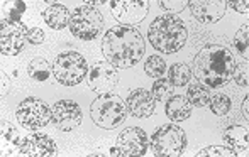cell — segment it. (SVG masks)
Here are the masks:
<instances>
[{"label":"cell","mask_w":249,"mask_h":157,"mask_svg":"<svg viewBox=\"0 0 249 157\" xmlns=\"http://www.w3.org/2000/svg\"><path fill=\"white\" fill-rule=\"evenodd\" d=\"M20 137H22V135H20V132L17 130L12 124H9V122H2V139H3V141L9 142L12 147L17 149Z\"/></svg>","instance_id":"obj_28"},{"label":"cell","mask_w":249,"mask_h":157,"mask_svg":"<svg viewBox=\"0 0 249 157\" xmlns=\"http://www.w3.org/2000/svg\"><path fill=\"white\" fill-rule=\"evenodd\" d=\"M17 152L31 157H50L58 152V145L51 137L44 134H29L20 137Z\"/></svg>","instance_id":"obj_14"},{"label":"cell","mask_w":249,"mask_h":157,"mask_svg":"<svg viewBox=\"0 0 249 157\" xmlns=\"http://www.w3.org/2000/svg\"><path fill=\"white\" fill-rule=\"evenodd\" d=\"M29 43V29L24 22L0 20V51L5 56H16Z\"/></svg>","instance_id":"obj_9"},{"label":"cell","mask_w":249,"mask_h":157,"mask_svg":"<svg viewBox=\"0 0 249 157\" xmlns=\"http://www.w3.org/2000/svg\"><path fill=\"white\" fill-rule=\"evenodd\" d=\"M17 122L27 130H39L53 120V110L44 100L29 96L17 107Z\"/></svg>","instance_id":"obj_8"},{"label":"cell","mask_w":249,"mask_h":157,"mask_svg":"<svg viewBox=\"0 0 249 157\" xmlns=\"http://www.w3.org/2000/svg\"><path fill=\"white\" fill-rule=\"evenodd\" d=\"M153 154L161 157H178L187 147V135L177 124H166L153 134L149 142Z\"/></svg>","instance_id":"obj_6"},{"label":"cell","mask_w":249,"mask_h":157,"mask_svg":"<svg viewBox=\"0 0 249 157\" xmlns=\"http://www.w3.org/2000/svg\"><path fill=\"white\" fill-rule=\"evenodd\" d=\"M168 79L173 86H187L192 81V68L185 63H177L168 69Z\"/></svg>","instance_id":"obj_21"},{"label":"cell","mask_w":249,"mask_h":157,"mask_svg":"<svg viewBox=\"0 0 249 157\" xmlns=\"http://www.w3.org/2000/svg\"><path fill=\"white\" fill-rule=\"evenodd\" d=\"M89 75V63L80 52L65 51L53 63V76L63 86H75Z\"/></svg>","instance_id":"obj_5"},{"label":"cell","mask_w":249,"mask_h":157,"mask_svg":"<svg viewBox=\"0 0 249 157\" xmlns=\"http://www.w3.org/2000/svg\"><path fill=\"white\" fill-rule=\"evenodd\" d=\"M234 47H236V51L239 52L243 58H248L249 56V27H248V24L243 26L236 32V36H234Z\"/></svg>","instance_id":"obj_26"},{"label":"cell","mask_w":249,"mask_h":157,"mask_svg":"<svg viewBox=\"0 0 249 157\" xmlns=\"http://www.w3.org/2000/svg\"><path fill=\"white\" fill-rule=\"evenodd\" d=\"M144 71L149 78H163V75L166 73V63L160 56H149L144 63Z\"/></svg>","instance_id":"obj_25"},{"label":"cell","mask_w":249,"mask_h":157,"mask_svg":"<svg viewBox=\"0 0 249 157\" xmlns=\"http://www.w3.org/2000/svg\"><path fill=\"white\" fill-rule=\"evenodd\" d=\"M148 134L139 127H127L119 134L117 144L110 149V156L115 157H141L148 152Z\"/></svg>","instance_id":"obj_10"},{"label":"cell","mask_w":249,"mask_h":157,"mask_svg":"<svg viewBox=\"0 0 249 157\" xmlns=\"http://www.w3.org/2000/svg\"><path fill=\"white\" fill-rule=\"evenodd\" d=\"M224 142L236 151H248L249 149V132L243 125H229L224 130Z\"/></svg>","instance_id":"obj_19"},{"label":"cell","mask_w":249,"mask_h":157,"mask_svg":"<svg viewBox=\"0 0 249 157\" xmlns=\"http://www.w3.org/2000/svg\"><path fill=\"white\" fill-rule=\"evenodd\" d=\"M207 107H210V110H212V113L219 115V117H222V115H227L231 110V107H232V103H231V98L226 95V93H215V95L210 96L209 100V105Z\"/></svg>","instance_id":"obj_24"},{"label":"cell","mask_w":249,"mask_h":157,"mask_svg":"<svg viewBox=\"0 0 249 157\" xmlns=\"http://www.w3.org/2000/svg\"><path fill=\"white\" fill-rule=\"evenodd\" d=\"M82 108L73 100H59L53 107V124L61 132H71L82 125Z\"/></svg>","instance_id":"obj_12"},{"label":"cell","mask_w":249,"mask_h":157,"mask_svg":"<svg viewBox=\"0 0 249 157\" xmlns=\"http://www.w3.org/2000/svg\"><path fill=\"white\" fill-rule=\"evenodd\" d=\"M151 95L156 102H166L171 95H173V83L168 78H158L153 83V90H151Z\"/></svg>","instance_id":"obj_23"},{"label":"cell","mask_w":249,"mask_h":157,"mask_svg":"<svg viewBox=\"0 0 249 157\" xmlns=\"http://www.w3.org/2000/svg\"><path fill=\"white\" fill-rule=\"evenodd\" d=\"M164 103H166V107H164L166 117L173 122L187 120V118H190L192 110H194V105L185 95H171Z\"/></svg>","instance_id":"obj_17"},{"label":"cell","mask_w":249,"mask_h":157,"mask_svg":"<svg viewBox=\"0 0 249 157\" xmlns=\"http://www.w3.org/2000/svg\"><path fill=\"white\" fill-rule=\"evenodd\" d=\"M27 73L36 81H46L53 73V64H50L44 58H36L27 64Z\"/></svg>","instance_id":"obj_22"},{"label":"cell","mask_w":249,"mask_h":157,"mask_svg":"<svg viewBox=\"0 0 249 157\" xmlns=\"http://www.w3.org/2000/svg\"><path fill=\"white\" fill-rule=\"evenodd\" d=\"M24 10H26V3H24L22 0H17V2H14V3H12V7L9 9V16H7L5 19L16 20V22H19V20H20V16L24 14Z\"/></svg>","instance_id":"obj_31"},{"label":"cell","mask_w":249,"mask_h":157,"mask_svg":"<svg viewBox=\"0 0 249 157\" xmlns=\"http://www.w3.org/2000/svg\"><path fill=\"white\" fill-rule=\"evenodd\" d=\"M234 7V10L239 14H248L249 12V3L243 2V0H237V2H227V7Z\"/></svg>","instance_id":"obj_33"},{"label":"cell","mask_w":249,"mask_h":157,"mask_svg":"<svg viewBox=\"0 0 249 157\" xmlns=\"http://www.w3.org/2000/svg\"><path fill=\"white\" fill-rule=\"evenodd\" d=\"M43 19L51 29H65V27H70V19H71V14L61 3H51L46 10L43 12Z\"/></svg>","instance_id":"obj_18"},{"label":"cell","mask_w":249,"mask_h":157,"mask_svg":"<svg viewBox=\"0 0 249 157\" xmlns=\"http://www.w3.org/2000/svg\"><path fill=\"white\" fill-rule=\"evenodd\" d=\"M102 52L107 63L115 68H132L142 59L146 44L136 27L117 26L105 32L102 39Z\"/></svg>","instance_id":"obj_1"},{"label":"cell","mask_w":249,"mask_h":157,"mask_svg":"<svg viewBox=\"0 0 249 157\" xmlns=\"http://www.w3.org/2000/svg\"><path fill=\"white\" fill-rule=\"evenodd\" d=\"M10 92V79L7 75H2V96L9 95Z\"/></svg>","instance_id":"obj_34"},{"label":"cell","mask_w":249,"mask_h":157,"mask_svg":"<svg viewBox=\"0 0 249 157\" xmlns=\"http://www.w3.org/2000/svg\"><path fill=\"white\" fill-rule=\"evenodd\" d=\"M127 113H131L136 118H148L156 110V100L153 98L151 92L144 88H136L129 93L125 100Z\"/></svg>","instance_id":"obj_16"},{"label":"cell","mask_w":249,"mask_h":157,"mask_svg":"<svg viewBox=\"0 0 249 157\" xmlns=\"http://www.w3.org/2000/svg\"><path fill=\"white\" fill-rule=\"evenodd\" d=\"M104 27V17L97 7H92L89 3L76 7L71 12L70 19V31L75 37L83 41L95 39Z\"/></svg>","instance_id":"obj_7"},{"label":"cell","mask_w":249,"mask_h":157,"mask_svg":"<svg viewBox=\"0 0 249 157\" xmlns=\"http://www.w3.org/2000/svg\"><path fill=\"white\" fill-rule=\"evenodd\" d=\"M160 5L166 9L168 12L177 16V12H181L185 7H188V2H185V0H166V2H160Z\"/></svg>","instance_id":"obj_30"},{"label":"cell","mask_w":249,"mask_h":157,"mask_svg":"<svg viewBox=\"0 0 249 157\" xmlns=\"http://www.w3.org/2000/svg\"><path fill=\"white\" fill-rule=\"evenodd\" d=\"M241 110H243L244 118H248L249 120V96H244L243 105H241Z\"/></svg>","instance_id":"obj_35"},{"label":"cell","mask_w":249,"mask_h":157,"mask_svg":"<svg viewBox=\"0 0 249 157\" xmlns=\"http://www.w3.org/2000/svg\"><path fill=\"white\" fill-rule=\"evenodd\" d=\"M236 59L229 47L222 44H207L194 59V75L209 88H220L232 79Z\"/></svg>","instance_id":"obj_2"},{"label":"cell","mask_w":249,"mask_h":157,"mask_svg":"<svg viewBox=\"0 0 249 157\" xmlns=\"http://www.w3.org/2000/svg\"><path fill=\"white\" fill-rule=\"evenodd\" d=\"M87 83L90 90L97 93H110L119 83V69L110 63H97L87 75Z\"/></svg>","instance_id":"obj_13"},{"label":"cell","mask_w":249,"mask_h":157,"mask_svg":"<svg viewBox=\"0 0 249 157\" xmlns=\"http://www.w3.org/2000/svg\"><path fill=\"white\" fill-rule=\"evenodd\" d=\"M232 78L236 81V85L239 86H248L249 85V66L248 63H241V64H236L232 73Z\"/></svg>","instance_id":"obj_29"},{"label":"cell","mask_w":249,"mask_h":157,"mask_svg":"<svg viewBox=\"0 0 249 157\" xmlns=\"http://www.w3.org/2000/svg\"><path fill=\"white\" fill-rule=\"evenodd\" d=\"M90 117L100 128L110 130L124 124L127 117V107L124 100L115 93H102L90 107Z\"/></svg>","instance_id":"obj_4"},{"label":"cell","mask_w":249,"mask_h":157,"mask_svg":"<svg viewBox=\"0 0 249 157\" xmlns=\"http://www.w3.org/2000/svg\"><path fill=\"white\" fill-rule=\"evenodd\" d=\"M29 43L31 44H43L44 43V32L39 27H33L29 31Z\"/></svg>","instance_id":"obj_32"},{"label":"cell","mask_w":249,"mask_h":157,"mask_svg":"<svg viewBox=\"0 0 249 157\" xmlns=\"http://www.w3.org/2000/svg\"><path fill=\"white\" fill-rule=\"evenodd\" d=\"M210 96H212L210 88L203 85V83H200V81L188 83L187 98L190 100V103L194 105V107H207V105H209Z\"/></svg>","instance_id":"obj_20"},{"label":"cell","mask_w":249,"mask_h":157,"mask_svg":"<svg viewBox=\"0 0 249 157\" xmlns=\"http://www.w3.org/2000/svg\"><path fill=\"white\" fill-rule=\"evenodd\" d=\"M108 5H110L114 19L119 20L122 26L129 27L142 22L149 9V2L146 0H114Z\"/></svg>","instance_id":"obj_11"},{"label":"cell","mask_w":249,"mask_h":157,"mask_svg":"<svg viewBox=\"0 0 249 157\" xmlns=\"http://www.w3.org/2000/svg\"><path fill=\"white\" fill-rule=\"evenodd\" d=\"M148 39L156 51L175 54L187 44L188 32L180 17L175 14H163L149 26Z\"/></svg>","instance_id":"obj_3"},{"label":"cell","mask_w":249,"mask_h":157,"mask_svg":"<svg viewBox=\"0 0 249 157\" xmlns=\"http://www.w3.org/2000/svg\"><path fill=\"white\" fill-rule=\"evenodd\" d=\"M209 156V157H236L237 151L232 147H226V145H210L198 152V157Z\"/></svg>","instance_id":"obj_27"},{"label":"cell","mask_w":249,"mask_h":157,"mask_svg":"<svg viewBox=\"0 0 249 157\" xmlns=\"http://www.w3.org/2000/svg\"><path fill=\"white\" fill-rule=\"evenodd\" d=\"M194 19L200 24H215L224 17L227 9V2L224 0H190L188 2Z\"/></svg>","instance_id":"obj_15"}]
</instances>
